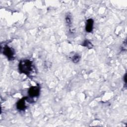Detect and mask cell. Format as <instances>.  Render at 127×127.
<instances>
[{
    "mask_svg": "<svg viewBox=\"0 0 127 127\" xmlns=\"http://www.w3.org/2000/svg\"><path fill=\"white\" fill-rule=\"evenodd\" d=\"M18 69L21 73H23L29 77L34 76L36 73L34 64L29 59L21 60L18 64Z\"/></svg>",
    "mask_w": 127,
    "mask_h": 127,
    "instance_id": "6da1fadb",
    "label": "cell"
},
{
    "mask_svg": "<svg viewBox=\"0 0 127 127\" xmlns=\"http://www.w3.org/2000/svg\"><path fill=\"white\" fill-rule=\"evenodd\" d=\"M0 51L9 60H13L14 59L15 53L12 48L7 45H1Z\"/></svg>",
    "mask_w": 127,
    "mask_h": 127,
    "instance_id": "7a4b0ae2",
    "label": "cell"
},
{
    "mask_svg": "<svg viewBox=\"0 0 127 127\" xmlns=\"http://www.w3.org/2000/svg\"><path fill=\"white\" fill-rule=\"evenodd\" d=\"M28 93L31 98L38 97L40 95V88L39 85L30 87L28 91Z\"/></svg>",
    "mask_w": 127,
    "mask_h": 127,
    "instance_id": "3957f363",
    "label": "cell"
},
{
    "mask_svg": "<svg viewBox=\"0 0 127 127\" xmlns=\"http://www.w3.org/2000/svg\"><path fill=\"white\" fill-rule=\"evenodd\" d=\"M27 97H24L19 100L16 103V108L19 111H23L26 108L25 101L27 100Z\"/></svg>",
    "mask_w": 127,
    "mask_h": 127,
    "instance_id": "277c9868",
    "label": "cell"
},
{
    "mask_svg": "<svg viewBox=\"0 0 127 127\" xmlns=\"http://www.w3.org/2000/svg\"><path fill=\"white\" fill-rule=\"evenodd\" d=\"M94 25V20L92 18H89L86 20L85 25V30L87 32L90 33L93 31Z\"/></svg>",
    "mask_w": 127,
    "mask_h": 127,
    "instance_id": "5b68a950",
    "label": "cell"
},
{
    "mask_svg": "<svg viewBox=\"0 0 127 127\" xmlns=\"http://www.w3.org/2000/svg\"><path fill=\"white\" fill-rule=\"evenodd\" d=\"M82 46L85 47H86L88 49H91L93 48V45L92 44L91 42H90V41H89L88 40H85L82 43Z\"/></svg>",
    "mask_w": 127,
    "mask_h": 127,
    "instance_id": "8992f818",
    "label": "cell"
},
{
    "mask_svg": "<svg viewBox=\"0 0 127 127\" xmlns=\"http://www.w3.org/2000/svg\"><path fill=\"white\" fill-rule=\"evenodd\" d=\"M65 22H66V24L68 26L71 25V23H72V16H71V15L70 13H66V14L65 15Z\"/></svg>",
    "mask_w": 127,
    "mask_h": 127,
    "instance_id": "52a82bcc",
    "label": "cell"
},
{
    "mask_svg": "<svg viewBox=\"0 0 127 127\" xmlns=\"http://www.w3.org/2000/svg\"><path fill=\"white\" fill-rule=\"evenodd\" d=\"M71 59L73 63L76 64L78 63V62L80 61V56L78 54H74L71 58Z\"/></svg>",
    "mask_w": 127,
    "mask_h": 127,
    "instance_id": "ba28073f",
    "label": "cell"
}]
</instances>
